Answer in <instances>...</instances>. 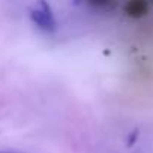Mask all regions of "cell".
Segmentation results:
<instances>
[{"label":"cell","mask_w":153,"mask_h":153,"mask_svg":"<svg viewBox=\"0 0 153 153\" xmlns=\"http://www.w3.org/2000/svg\"><path fill=\"white\" fill-rule=\"evenodd\" d=\"M89 5L93 8H111V6H114V3H111V2H90Z\"/></svg>","instance_id":"obj_3"},{"label":"cell","mask_w":153,"mask_h":153,"mask_svg":"<svg viewBox=\"0 0 153 153\" xmlns=\"http://www.w3.org/2000/svg\"><path fill=\"white\" fill-rule=\"evenodd\" d=\"M30 20L45 33H54L57 30V23L53 15L51 6L47 2H36L30 6Z\"/></svg>","instance_id":"obj_1"},{"label":"cell","mask_w":153,"mask_h":153,"mask_svg":"<svg viewBox=\"0 0 153 153\" xmlns=\"http://www.w3.org/2000/svg\"><path fill=\"white\" fill-rule=\"evenodd\" d=\"M0 153H6V152H0Z\"/></svg>","instance_id":"obj_4"},{"label":"cell","mask_w":153,"mask_h":153,"mask_svg":"<svg viewBox=\"0 0 153 153\" xmlns=\"http://www.w3.org/2000/svg\"><path fill=\"white\" fill-rule=\"evenodd\" d=\"M149 11V3L147 2H143V0H131L125 5V12L131 17H143L146 15Z\"/></svg>","instance_id":"obj_2"}]
</instances>
